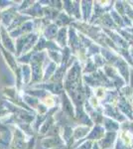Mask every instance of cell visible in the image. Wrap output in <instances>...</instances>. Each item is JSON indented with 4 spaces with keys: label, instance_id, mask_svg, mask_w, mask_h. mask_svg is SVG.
Returning a JSON list of instances; mask_svg holds the SVG:
<instances>
[{
    "label": "cell",
    "instance_id": "6da1fadb",
    "mask_svg": "<svg viewBox=\"0 0 133 149\" xmlns=\"http://www.w3.org/2000/svg\"><path fill=\"white\" fill-rule=\"evenodd\" d=\"M63 144V141L61 139L59 138V136H53L52 138H49V139H44L42 141V145L44 146L45 148H57L59 147L60 145Z\"/></svg>",
    "mask_w": 133,
    "mask_h": 149
},
{
    "label": "cell",
    "instance_id": "7a4b0ae2",
    "mask_svg": "<svg viewBox=\"0 0 133 149\" xmlns=\"http://www.w3.org/2000/svg\"><path fill=\"white\" fill-rule=\"evenodd\" d=\"M116 136V132H108L106 133V136L105 138L101 141L102 143V149H107V148H110V146L112 145V143L114 142V138Z\"/></svg>",
    "mask_w": 133,
    "mask_h": 149
},
{
    "label": "cell",
    "instance_id": "3957f363",
    "mask_svg": "<svg viewBox=\"0 0 133 149\" xmlns=\"http://www.w3.org/2000/svg\"><path fill=\"white\" fill-rule=\"evenodd\" d=\"M56 34H57V26L55 24H52L45 30V36L49 39H52L53 37H55Z\"/></svg>",
    "mask_w": 133,
    "mask_h": 149
},
{
    "label": "cell",
    "instance_id": "277c9868",
    "mask_svg": "<svg viewBox=\"0 0 133 149\" xmlns=\"http://www.w3.org/2000/svg\"><path fill=\"white\" fill-rule=\"evenodd\" d=\"M93 149H100V148H98V146H97V144H94V146H93Z\"/></svg>",
    "mask_w": 133,
    "mask_h": 149
}]
</instances>
